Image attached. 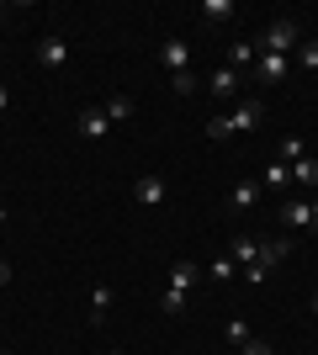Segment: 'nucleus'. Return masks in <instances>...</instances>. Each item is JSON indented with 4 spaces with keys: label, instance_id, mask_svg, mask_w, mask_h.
<instances>
[{
    "label": "nucleus",
    "instance_id": "obj_1",
    "mask_svg": "<svg viewBox=\"0 0 318 355\" xmlns=\"http://www.w3.org/2000/svg\"><path fill=\"white\" fill-rule=\"evenodd\" d=\"M297 43H303V37H297V21H271V27H265V37H260V53H297Z\"/></svg>",
    "mask_w": 318,
    "mask_h": 355
},
{
    "label": "nucleus",
    "instance_id": "obj_2",
    "mask_svg": "<svg viewBox=\"0 0 318 355\" xmlns=\"http://www.w3.org/2000/svg\"><path fill=\"white\" fill-rule=\"evenodd\" d=\"M287 69H292V59H287V53H260V59H255V80H260L265 90H276V85H281V80H287Z\"/></svg>",
    "mask_w": 318,
    "mask_h": 355
},
{
    "label": "nucleus",
    "instance_id": "obj_3",
    "mask_svg": "<svg viewBox=\"0 0 318 355\" xmlns=\"http://www.w3.org/2000/svg\"><path fill=\"white\" fill-rule=\"evenodd\" d=\"M260 117H265V106H260V101H244V106H233L223 122H228V133H255Z\"/></svg>",
    "mask_w": 318,
    "mask_h": 355
},
{
    "label": "nucleus",
    "instance_id": "obj_4",
    "mask_svg": "<svg viewBox=\"0 0 318 355\" xmlns=\"http://www.w3.org/2000/svg\"><path fill=\"white\" fill-rule=\"evenodd\" d=\"M64 59H69V43H64L59 32H48L43 43H37V64L43 69H64Z\"/></svg>",
    "mask_w": 318,
    "mask_h": 355
},
{
    "label": "nucleus",
    "instance_id": "obj_5",
    "mask_svg": "<svg viewBox=\"0 0 318 355\" xmlns=\"http://www.w3.org/2000/svg\"><path fill=\"white\" fill-rule=\"evenodd\" d=\"M159 64H165L170 74H186V64H191V48H186V37H170V43L159 48Z\"/></svg>",
    "mask_w": 318,
    "mask_h": 355
},
{
    "label": "nucleus",
    "instance_id": "obj_6",
    "mask_svg": "<svg viewBox=\"0 0 318 355\" xmlns=\"http://www.w3.org/2000/svg\"><path fill=\"white\" fill-rule=\"evenodd\" d=\"M133 196H138V207H159V202H165V180H159V175H138Z\"/></svg>",
    "mask_w": 318,
    "mask_h": 355
},
{
    "label": "nucleus",
    "instance_id": "obj_7",
    "mask_svg": "<svg viewBox=\"0 0 318 355\" xmlns=\"http://www.w3.org/2000/svg\"><path fill=\"white\" fill-rule=\"evenodd\" d=\"M207 90L212 96H218V101H233V96H239V69H212V80H207Z\"/></svg>",
    "mask_w": 318,
    "mask_h": 355
},
{
    "label": "nucleus",
    "instance_id": "obj_8",
    "mask_svg": "<svg viewBox=\"0 0 318 355\" xmlns=\"http://www.w3.org/2000/svg\"><path fill=\"white\" fill-rule=\"evenodd\" d=\"M197 282H202V266H197V260H175V266H170V286H181V292H191Z\"/></svg>",
    "mask_w": 318,
    "mask_h": 355
},
{
    "label": "nucleus",
    "instance_id": "obj_9",
    "mask_svg": "<svg viewBox=\"0 0 318 355\" xmlns=\"http://www.w3.org/2000/svg\"><path fill=\"white\" fill-rule=\"evenodd\" d=\"M106 128H112V117H106V106H91V112H80V138H101Z\"/></svg>",
    "mask_w": 318,
    "mask_h": 355
},
{
    "label": "nucleus",
    "instance_id": "obj_10",
    "mask_svg": "<svg viewBox=\"0 0 318 355\" xmlns=\"http://www.w3.org/2000/svg\"><path fill=\"white\" fill-rule=\"evenodd\" d=\"M255 59H260V43H249V37L228 48V69H255Z\"/></svg>",
    "mask_w": 318,
    "mask_h": 355
},
{
    "label": "nucleus",
    "instance_id": "obj_11",
    "mask_svg": "<svg viewBox=\"0 0 318 355\" xmlns=\"http://www.w3.org/2000/svg\"><path fill=\"white\" fill-rule=\"evenodd\" d=\"M228 260H233V266H255V260H260V244H255V239H233V244H228Z\"/></svg>",
    "mask_w": 318,
    "mask_h": 355
},
{
    "label": "nucleus",
    "instance_id": "obj_12",
    "mask_svg": "<svg viewBox=\"0 0 318 355\" xmlns=\"http://www.w3.org/2000/svg\"><path fill=\"white\" fill-rule=\"evenodd\" d=\"M292 170V186H318V159L308 154V159H297V164H287Z\"/></svg>",
    "mask_w": 318,
    "mask_h": 355
},
{
    "label": "nucleus",
    "instance_id": "obj_13",
    "mask_svg": "<svg viewBox=\"0 0 318 355\" xmlns=\"http://www.w3.org/2000/svg\"><path fill=\"white\" fill-rule=\"evenodd\" d=\"M281 223H287V228H308V223H313L308 202H287V207H281Z\"/></svg>",
    "mask_w": 318,
    "mask_h": 355
},
{
    "label": "nucleus",
    "instance_id": "obj_14",
    "mask_svg": "<svg viewBox=\"0 0 318 355\" xmlns=\"http://www.w3.org/2000/svg\"><path fill=\"white\" fill-rule=\"evenodd\" d=\"M287 254H292L287 239H271V244H260V266H276V260H287Z\"/></svg>",
    "mask_w": 318,
    "mask_h": 355
},
{
    "label": "nucleus",
    "instance_id": "obj_15",
    "mask_svg": "<svg viewBox=\"0 0 318 355\" xmlns=\"http://www.w3.org/2000/svg\"><path fill=\"white\" fill-rule=\"evenodd\" d=\"M106 313H112V286H96V292H91V318L101 324Z\"/></svg>",
    "mask_w": 318,
    "mask_h": 355
},
{
    "label": "nucleus",
    "instance_id": "obj_16",
    "mask_svg": "<svg viewBox=\"0 0 318 355\" xmlns=\"http://www.w3.org/2000/svg\"><path fill=\"white\" fill-rule=\"evenodd\" d=\"M228 202H233V207H255V202H260V186H249V180H244V186H233V191H228Z\"/></svg>",
    "mask_w": 318,
    "mask_h": 355
},
{
    "label": "nucleus",
    "instance_id": "obj_17",
    "mask_svg": "<svg viewBox=\"0 0 318 355\" xmlns=\"http://www.w3.org/2000/svg\"><path fill=\"white\" fill-rule=\"evenodd\" d=\"M207 276H212V282H233V276H239V266H233L228 254H218V260L207 266Z\"/></svg>",
    "mask_w": 318,
    "mask_h": 355
},
{
    "label": "nucleus",
    "instance_id": "obj_18",
    "mask_svg": "<svg viewBox=\"0 0 318 355\" xmlns=\"http://www.w3.org/2000/svg\"><path fill=\"white\" fill-rule=\"evenodd\" d=\"M297 159H308V144L303 138H281V164H297Z\"/></svg>",
    "mask_w": 318,
    "mask_h": 355
},
{
    "label": "nucleus",
    "instance_id": "obj_19",
    "mask_svg": "<svg viewBox=\"0 0 318 355\" xmlns=\"http://www.w3.org/2000/svg\"><path fill=\"white\" fill-rule=\"evenodd\" d=\"M186 302H191V292H181V286H165V297H159V308H165V313H181Z\"/></svg>",
    "mask_w": 318,
    "mask_h": 355
},
{
    "label": "nucleus",
    "instance_id": "obj_20",
    "mask_svg": "<svg viewBox=\"0 0 318 355\" xmlns=\"http://www.w3.org/2000/svg\"><path fill=\"white\" fill-rule=\"evenodd\" d=\"M106 117H112V122H127V117H133V101H127V96H112V101H106Z\"/></svg>",
    "mask_w": 318,
    "mask_h": 355
},
{
    "label": "nucleus",
    "instance_id": "obj_21",
    "mask_svg": "<svg viewBox=\"0 0 318 355\" xmlns=\"http://www.w3.org/2000/svg\"><path fill=\"white\" fill-rule=\"evenodd\" d=\"M265 186H292V170H287L281 159H276V164H265Z\"/></svg>",
    "mask_w": 318,
    "mask_h": 355
},
{
    "label": "nucleus",
    "instance_id": "obj_22",
    "mask_svg": "<svg viewBox=\"0 0 318 355\" xmlns=\"http://www.w3.org/2000/svg\"><path fill=\"white\" fill-rule=\"evenodd\" d=\"M202 16H207V21H228V16H233V6H228V0H207V6H202Z\"/></svg>",
    "mask_w": 318,
    "mask_h": 355
},
{
    "label": "nucleus",
    "instance_id": "obj_23",
    "mask_svg": "<svg viewBox=\"0 0 318 355\" xmlns=\"http://www.w3.org/2000/svg\"><path fill=\"white\" fill-rule=\"evenodd\" d=\"M297 64H303V69H318V43H297Z\"/></svg>",
    "mask_w": 318,
    "mask_h": 355
},
{
    "label": "nucleus",
    "instance_id": "obj_24",
    "mask_svg": "<svg viewBox=\"0 0 318 355\" xmlns=\"http://www.w3.org/2000/svg\"><path fill=\"white\" fill-rule=\"evenodd\" d=\"M228 340H233V345H249L255 334H249V324H244V318H233V324H228Z\"/></svg>",
    "mask_w": 318,
    "mask_h": 355
},
{
    "label": "nucleus",
    "instance_id": "obj_25",
    "mask_svg": "<svg viewBox=\"0 0 318 355\" xmlns=\"http://www.w3.org/2000/svg\"><path fill=\"white\" fill-rule=\"evenodd\" d=\"M175 90H181V96H191V90H197V74H191V69L175 74Z\"/></svg>",
    "mask_w": 318,
    "mask_h": 355
},
{
    "label": "nucleus",
    "instance_id": "obj_26",
    "mask_svg": "<svg viewBox=\"0 0 318 355\" xmlns=\"http://www.w3.org/2000/svg\"><path fill=\"white\" fill-rule=\"evenodd\" d=\"M244 355H271V345H260V340H249V345H244Z\"/></svg>",
    "mask_w": 318,
    "mask_h": 355
},
{
    "label": "nucleus",
    "instance_id": "obj_27",
    "mask_svg": "<svg viewBox=\"0 0 318 355\" xmlns=\"http://www.w3.org/2000/svg\"><path fill=\"white\" fill-rule=\"evenodd\" d=\"M6 282H11V266H6V260H0V286H6Z\"/></svg>",
    "mask_w": 318,
    "mask_h": 355
},
{
    "label": "nucleus",
    "instance_id": "obj_28",
    "mask_svg": "<svg viewBox=\"0 0 318 355\" xmlns=\"http://www.w3.org/2000/svg\"><path fill=\"white\" fill-rule=\"evenodd\" d=\"M6 106H11V96H6V85H0V112H6Z\"/></svg>",
    "mask_w": 318,
    "mask_h": 355
},
{
    "label": "nucleus",
    "instance_id": "obj_29",
    "mask_svg": "<svg viewBox=\"0 0 318 355\" xmlns=\"http://www.w3.org/2000/svg\"><path fill=\"white\" fill-rule=\"evenodd\" d=\"M308 212H313V223H318V196H313V202H308Z\"/></svg>",
    "mask_w": 318,
    "mask_h": 355
},
{
    "label": "nucleus",
    "instance_id": "obj_30",
    "mask_svg": "<svg viewBox=\"0 0 318 355\" xmlns=\"http://www.w3.org/2000/svg\"><path fill=\"white\" fill-rule=\"evenodd\" d=\"M106 355H127V350H106Z\"/></svg>",
    "mask_w": 318,
    "mask_h": 355
},
{
    "label": "nucleus",
    "instance_id": "obj_31",
    "mask_svg": "<svg viewBox=\"0 0 318 355\" xmlns=\"http://www.w3.org/2000/svg\"><path fill=\"white\" fill-rule=\"evenodd\" d=\"M313 313H318V292H313Z\"/></svg>",
    "mask_w": 318,
    "mask_h": 355
},
{
    "label": "nucleus",
    "instance_id": "obj_32",
    "mask_svg": "<svg viewBox=\"0 0 318 355\" xmlns=\"http://www.w3.org/2000/svg\"><path fill=\"white\" fill-rule=\"evenodd\" d=\"M0 16H6V6H0Z\"/></svg>",
    "mask_w": 318,
    "mask_h": 355
}]
</instances>
